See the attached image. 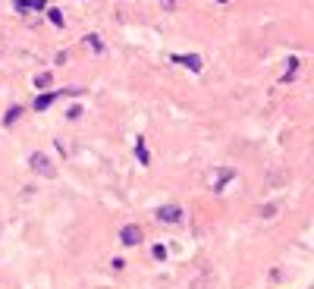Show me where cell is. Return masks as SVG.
Listing matches in <instances>:
<instances>
[{
    "instance_id": "6da1fadb",
    "label": "cell",
    "mask_w": 314,
    "mask_h": 289,
    "mask_svg": "<svg viewBox=\"0 0 314 289\" xmlns=\"http://www.w3.org/2000/svg\"><path fill=\"white\" fill-rule=\"evenodd\" d=\"M29 167L38 173V176H44V179H54V176H57V167L51 164V157L41 154V151H35V154L29 157Z\"/></svg>"
},
{
    "instance_id": "7a4b0ae2",
    "label": "cell",
    "mask_w": 314,
    "mask_h": 289,
    "mask_svg": "<svg viewBox=\"0 0 314 289\" xmlns=\"http://www.w3.org/2000/svg\"><path fill=\"white\" fill-rule=\"evenodd\" d=\"M236 179V170H229V167H217L211 176H207V186H211L214 192H223V186L226 182H232Z\"/></svg>"
},
{
    "instance_id": "3957f363",
    "label": "cell",
    "mask_w": 314,
    "mask_h": 289,
    "mask_svg": "<svg viewBox=\"0 0 314 289\" xmlns=\"http://www.w3.org/2000/svg\"><path fill=\"white\" fill-rule=\"evenodd\" d=\"M120 242H123L126 248H135L138 242H142V226H138V223H126L120 229Z\"/></svg>"
},
{
    "instance_id": "277c9868",
    "label": "cell",
    "mask_w": 314,
    "mask_h": 289,
    "mask_svg": "<svg viewBox=\"0 0 314 289\" xmlns=\"http://www.w3.org/2000/svg\"><path fill=\"white\" fill-rule=\"evenodd\" d=\"M182 217H185V214H182L179 204H164V207L157 211V220H160V223H170V226H173V223H182Z\"/></svg>"
},
{
    "instance_id": "5b68a950",
    "label": "cell",
    "mask_w": 314,
    "mask_h": 289,
    "mask_svg": "<svg viewBox=\"0 0 314 289\" xmlns=\"http://www.w3.org/2000/svg\"><path fill=\"white\" fill-rule=\"evenodd\" d=\"M173 63L189 66L192 73H201V57H195V54H173Z\"/></svg>"
},
{
    "instance_id": "8992f818",
    "label": "cell",
    "mask_w": 314,
    "mask_h": 289,
    "mask_svg": "<svg viewBox=\"0 0 314 289\" xmlns=\"http://www.w3.org/2000/svg\"><path fill=\"white\" fill-rule=\"evenodd\" d=\"M13 7L19 13H29V10H48V0H13Z\"/></svg>"
},
{
    "instance_id": "52a82bcc",
    "label": "cell",
    "mask_w": 314,
    "mask_h": 289,
    "mask_svg": "<svg viewBox=\"0 0 314 289\" xmlns=\"http://www.w3.org/2000/svg\"><path fill=\"white\" fill-rule=\"evenodd\" d=\"M60 95H63V91H44L41 98H35V110H48V107H51V104H54L57 98H60Z\"/></svg>"
},
{
    "instance_id": "ba28073f",
    "label": "cell",
    "mask_w": 314,
    "mask_h": 289,
    "mask_svg": "<svg viewBox=\"0 0 314 289\" xmlns=\"http://www.w3.org/2000/svg\"><path fill=\"white\" fill-rule=\"evenodd\" d=\"M135 157H138V164H142V167L151 164V154H148V145H145V138H142V135L135 138Z\"/></svg>"
},
{
    "instance_id": "9c48e42d",
    "label": "cell",
    "mask_w": 314,
    "mask_h": 289,
    "mask_svg": "<svg viewBox=\"0 0 314 289\" xmlns=\"http://www.w3.org/2000/svg\"><path fill=\"white\" fill-rule=\"evenodd\" d=\"M85 44H88L95 54H104V41L98 38V35H85Z\"/></svg>"
},
{
    "instance_id": "30bf717a",
    "label": "cell",
    "mask_w": 314,
    "mask_h": 289,
    "mask_svg": "<svg viewBox=\"0 0 314 289\" xmlns=\"http://www.w3.org/2000/svg\"><path fill=\"white\" fill-rule=\"evenodd\" d=\"M19 117H22V107H10V110H7V117H4V123H7V126H13Z\"/></svg>"
},
{
    "instance_id": "8fae6325",
    "label": "cell",
    "mask_w": 314,
    "mask_h": 289,
    "mask_svg": "<svg viewBox=\"0 0 314 289\" xmlns=\"http://www.w3.org/2000/svg\"><path fill=\"white\" fill-rule=\"evenodd\" d=\"M51 79H54L51 73H41V76H35V88H48V85H51Z\"/></svg>"
},
{
    "instance_id": "7c38bea8",
    "label": "cell",
    "mask_w": 314,
    "mask_h": 289,
    "mask_svg": "<svg viewBox=\"0 0 314 289\" xmlns=\"http://www.w3.org/2000/svg\"><path fill=\"white\" fill-rule=\"evenodd\" d=\"M48 19L54 22V26H57V29H60V26H63V13H60V10H54V7L48 10Z\"/></svg>"
},
{
    "instance_id": "4fadbf2b",
    "label": "cell",
    "mask_w": 314,
    "mask_h": 289,
    "mask_svg": "<svg viewBox=\"0 0 314 289\" xmlns=\"http://www.w3.org/2000/svg\"><path fill=\"white\" fill-rule=\"evenodd\" d=\"M82 117V107H79V104H73V107H69V113H66V120H79Z\"/></svg>"
},
{
    "instance_id": "5bb4252c",
    "label": "cell",
    "mask_w": 314,
    "mask_h": 289,
    "mask_svg": "<svg viewBox=\"0 0 314 289\" xmlns=\"http://www.w3.org/2000/svg\"><path fill=\"white\" fill-rule=\"evenodd\" d=\"M151 255H154L157 261H164V258H167V248H164V245H154V251H151Z\"/></svg>"
},
{
    "instance_id": "9a60e30c",
    "label": "cell",
    "mask_w": 314,
    "mask_h": 289,
    "mask_svg": "<svg viewBox=\"0 0 314 289\" xmlns=\"http://www.w3.org/2000/svg\"><path fill=\"white\" fill-rule=\"evenodd\" d=\"M276 214V204H267V207H261V217H273Z\"/></svg>"
},
{
    "instance_id": "2e32d148",
    "label": "cell",
    "mask_w": 314,
    "mask_h": 289,
    "mask_svg": "<svg viewBox=\"0 0 314 289\" xmlns=\"http://www.w3.org/2000/svg\"><path fill=\"white\" fill-rule=\"evenodd\" d=\"M164 4H167V7H176V0H164Z\"/></svg>"
},
{
    "instance_id": "e0dca14e",
    "label": "cell",
    "mask_w": 314,
    "mask_h": 289,
    "mask_svg": "<svg viewBox=\"0 0 314 289\" xmlns=\"http://www.w3.org/2000/svg\"><path fill=\"white\" fill-rule=\"evenodd\" d=\"M220 4H226V0H220Z\"/></svg>"
}]
</instances>
